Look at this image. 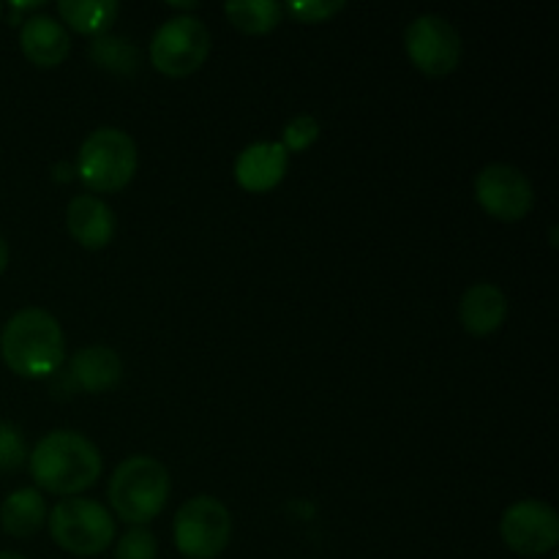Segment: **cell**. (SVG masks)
Listing matches in <instances>:
<instances>
[{"mask_svg":"<svg viewBox=\"0 0 559 559\" xmlns=\"http://www.w3.org/2000/svg\"><path fill=\"white\" fill-rule=\"evenodd\" d=\"M36 486L60 497H74L102 478V451L85 435L71 429L49 431L27 456Z\"/></svg>","mask_w":559,"mask_h":559,"instance_id":"cell-1","label":"cell"},{"mask_svg":"<svg viewBox=\"0 0 559 559\" xmlns=\"http://www.w3.org/2000/svg\"><path fill=\"white\" fill-rule=\"evenodd\" d=\"M0 355L14 374L41 380L60 371L66 360V336L60 322L38 306L16 311L0 333Z\"/></svg>","mask_w":559,"mask_h":559,"instance_id":"cell-2","label":"cell"},{"mask_svg":"<svg viewBox=\"0 0 559 559\" xmlns=\"http://www.w3.org/2000/svg\"><path fill=\"white\" fill-rule=\"evenodd\" d=\"M169 469L153 456H129L109 480V506L126 524L142 527L169 500Z\"/></svg>","mask_w":559,"mask_h":559,"instance_id":"cell-3","label":"cell"},{"mask_svg":"<svg viewBox=\"0 0 559 559\" xmlns=\"http://www.w3.org/2000/svg\"><path fill=\"white\" fill-rule=\"evenodd\" d=\"M136 164H140V156H136L134 140L123 129L102 126L82 142L74 169L91 191L115 194L134 180Z\"/></svg>","mask_w":559,"mask_h":559,"instance_id":"cell-4","label":"cell"},{"mask_svg":"<svg viewBox=\"0 0 559 559\" xmlns=\"http://www.w3.org/2000/svg\"><path fill=\"white\" fill-rule=\"evenodd\" d=\"M47 524L55 544L76 557L102 555L115 540L112 513L87 497H66L52 508Z\"/></svg>","mask_w":559,"mask_h":559,"instance_id":"cell-5","label":"cell"},{"mask_svg":"<svg viewBox=\"0 0 559 559\" xmlns=\"http://www.w3.org/2000/svg\"><path fill=\"white\" fill-rule=\"evenodd\" d=\"M233 538V513L222 500L197 495L175 513V546L189 559H213Z\"/></svg>","mask_w":559,"mask_h":559,"instance_id":"cell-6","label":"cell"},{"mask_svg":"<svg viewBox=\"0 0 559 559\" xmlns=\"http://www.w3.org/2000/svg\"><path fill=\"white\" fill-rule=\"evenodd\" d=\"M211 55V31L200 16H169L151 38V63L167 76H189Z\"/></svg>","mask_w":559,"mask_h":559,"instance_id":"cell-7","label":"cell"},{"mask_svg":"<svg viewBox=\"0 0 559 559\" xmlns=\"http://www.w3.org/2000/svg\"><path fill=\"white\" fill-rule=\"evenodd\" d=\"M409 60L426 76H448L462 63V36L440 14H420L404 33Z\"/></svg>","mask_w":559,"mask_h":559,"instance_id":"cell-8","label":"cell"},{"mask_svg":"<svg viewBox=\"0 0 559 559\" xmlns=\"http://www.w3.org/2000/svg\"><path fill=\"white\" fill-rule=\"evenodd\" d=\"M475 200L497 222H522L535 207V189L527 175L506 162L486 164L475 178Z\"/></svg>","mask_w":559,"mask_h":559,"instance_id":"cell-9","label":"cell"},{"mask_svg":"<svg viewBox=\"0 0 559 559\" xmlns=\"http://www.w3.org/2000/svg\"><path fill=\"white\" fill-rule=\"evenodd\" d=\"M502 540L522 557L549 555L559 544V516L544 500L513 502L500 519Z\"/></svg>","mask_w":559,"mask_h":559,"instance_id":"cell-10","label":"cell"},{"mask_svg":"<svg viewBox=\"0 0 559 559\" xmlns=\"http://www.w3.org/2000/svg\"><path fill=\"white\" fill-rule=\"evenodd\" d=\"M287 169L289 153L284 151L282 142H254L240 151L238 162H235V180L240 189L262 194V191L276 189Z\"/></svg>","mask_w":559,"mask_h":559,"instance_id":"cell-11","label":"cell"},{"mask_svg":"<svg viewBox=\"0 0 559 559\" xmlns=\"http://www.w3.org/2000/svg\"><path fill=\"white\" fill-rule=\"evenodd\" d=\"M66 227L71 238L85 249H104L115 238L118 222H115L112 207L102 197L80 194L66 207Z\"/></svg>","mask_w":559,"mask_h":559,"instance_id":"cell-12","label":"cell"},{"mask_svg":"<svg viewBox=\"0 0 559 559\" xmlns=\"http://www.w3.org/2000/svg\"><path fill=\"white\" fill-rule=\"evenodd\" d=\"M20 44L25 58L33 66H41V69H55L71 52V36L63 27V22L47 14L27 16L20 33Z\"/></svg>","mask_w":559,"mask_h":559,"instance_id":"cell-13","label":"cell"},{"mask_svg":"<svg viewBox=\"0 0 559 559\" xmlns=\"http://www.w3.org/2000/svg\"><path fill=\"white\" fill-rule=\"evenodd\" d=\"M464 331L473 336H491L502 328L508 317V298L497 284L478 282L464 289L462 304H459Z\"/></svg>","mask_w":559,"mask_h":559,"instance_id":"cell-14","label":"cell"},{"mask_svg":"<svg viewBox=\"0 0 559 559\" xmlns=\"http://www.w3.org/2000/svg\"><path fill=\"white\" fill-rule=\"evenodd\" d=\"M69 374L85 393H107L123 380V360L107 344H87L74 353Z\"/></svg>","mask_w":559,"mask_h":559,"instance_id":"cell-15","label":"cell"},{"mask_svg":"<svg viewBox=\"0 0 559 559\" xmlns=\"http://www.w3.org/2000/svg\"><path fill=\"white\" fill-rule=\"evenodd\" d=\"M0 524L11 538H31L47 524V502L41 491L36 489H16L5 497L0 508Z\"/></svg>","mask_w":559,"mask_h":559,"instance_id":"cell-16","label":"cell"},{"mask_svg":"<svg viewBox=\"0 0 559 559\" xmlns=\"http://www.w3.org/2000/svg\"><path fill=\"white\" fill-rule=\"evenodd\" d=\"M60 20L69 22L71 31L82 36H104L115 25L120 5L115 0H60Z\"/></svg>","mask_w":559,"mask_h":559,"instance_id":"cell-17","label":"cell"},{"mask_svg":"<svg viewBox=\"0 0 559 559\" xmlns=\"http://www.w3.org/2000/svg\"><path fill=\"white\" fill-rule=\"evenodd\" d=\"M91 60L98 69L109 71V74L131 76L140 66V49L129 38L104 33V36H96L91 41Z\"/></svg>","mask_w":559,"mask_h":559,"instance_id":"cell-18","label":"cell"},{"mask_svg":"<svg viewBox=\"0 0 559 559\" xmlns=\"http://www.w3.org/2000/svg\"><path fill=\"white\" fill-rule=\"evenodd\" d=\"M224 14L238 31L262 36L282 22V5L273 3V0H229L224 5Z\"/></svg>","mask_w":559,"mask_h":559,"instance_id":"cell-19","label":"cell"},{"mask_svg":"<svg viewBox=\"0 0 559 559\" xmlns=\"http://www.w3.org/2000/svg\"><path fill=\"white\" fill-rule=\"evenodd\" d=\"M27 462L25 437L16 426L0 420V475L16 473Z\"/></svg>","mask_w":559,"mask_h":559,"instance_id":"cell-20","label":"cell"},{"mask_svg":"<svg viewBox=\"0 0 559 559\" xmlns=\"http://www.w3.org/2000/svg\"><path fill=\"white\" fill-rule=\"evenodd\" d=\"M158 544L147 527H131L120 535L115 559H156Z\"/></svg>","mask_w":559,"mask_h":559,"instance_id":"cell-21","label":"cell"},{"mask_svg":"<svg viewBox=\"0 0 559 559\" xmlns=\"http://www.w3.org/2000/svg\"><path fill=\"white\" fill-rule=\"evenodd\" d=\"M317 136H320V123H317V118H311V115H298V118H293L284 126L282 145L287 153H300L306 151V147L314 145Z\"/></svg>","mask_w":559,"mask_h":559,"instance_id":"cell-22","label":"cell"},{"mask_svg":"<svg viewBox=\"0 0 559 559\" xmlns=\"http://www.w3.org/2000/svg\"><path fill=\"white\" fill-rule=\"evenodd\" d=\"M287 11L295 20L314 25V22H328L338 11H344V0H293L287 3Z\"/></svg>","mask_w":559,"mask_h":559,"instance_id":"cell-23","label":"cell"},{"mask_svg":"<svg viewBox=\"0 0 559 559\" xmlns=\"http://www.w3.org/2000/svg\"><path fill=\"white\" fill-rule=\"evenodd\" d=\"M9 267V243H5V238L0 235V273Z\"/></svg>","mask_w":559,"mask_h":559,"instance_id":"cell-24","label":"cell"},{"mask_svg":"<svg viewBox=\"0 0 559 559\" xmlns=\"http://www.w3.org/2000/svg\"><path fill=\"white\" fill-rule=\"evenodd\" d=\"M0 559H27V557L16 555V551H0Z\"/></svg>","mask_w":559,"mask_h":559,"instance_id":"cell-25","label":"cell"},{"mask_svg":"<svg viewBox=\"0 0 559 559\" xmlns=\"http://www.w3.org/2000/svg\"><path fill=\"white\" fill-rule=\"evenodd\" d=\"M0 14H3V5H0Z\"/></svg>","mask_w":559,"mask_h":559,"instance_id":"cell-26","label":"cell"},{"mask_svg":"<svg viewBox=\"0 0 559 559\" xmlns=\"http://www.w3.org/2000/svg\"><path fill=\"white\" fill-rule=\"evenodd\" d=\"M555 559H559V557H555Z\"/></svg>","mask_w":559,"mask_h":559,"instance_id":"cell-27","label":"cell"}]
</instances>
